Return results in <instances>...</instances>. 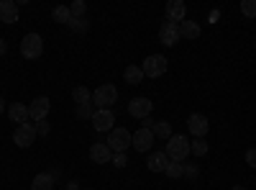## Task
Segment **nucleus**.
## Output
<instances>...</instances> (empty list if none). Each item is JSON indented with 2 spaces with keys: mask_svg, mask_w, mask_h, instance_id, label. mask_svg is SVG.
Masks as SVG:
<instances>
[{
  "mask_svg": "<svg viewBox=\"0 0 256 190\" xmlns=\"http://www.w3.org/2000/svg\"><path fill=\"white\" fill-rule=\"evenodd\" d=\"M0 113H6V100L0 98Z\"/></svg>",
  "mask_w": 256,
  "mask_h": 190,
  "instance_id": "36",
  "label": "nucleus"
},
{
  "mask_svg": "<svg viewBox=\"0 0 256 190\" xmlns=\"http://www.w3.org/2000/svg\"><path fill=\"white\" fill-rule=\"evenodd\" d=\"M246 164H251L254 170H256V149H248L246 152Z\"/></svg>",
  "mask_w": 256,
  "mask_h": 190,
  "instance_id": "33",
  "label": "nucleus"
},
{
  "mask_svg": "<svg viewBox=\"0 0 256 190\" xmlns=\"http://www.w3.org/2000/svg\"><path fill=\"white\" fill-rule=\"evenodd\" d=\"M90 121H92V126H95V131H100V134H102V131H113V129H116V126H113V123H116V116H113V111H110V108H98V111H95V116H92Z\"/></svg>",
  "mask_w": 256,
  "mask_h": 190,
  "instance_id": "10",
  "label": "nucleus"
},
{
  "mask_svg": "<svg viewBox=\"0 0 256 190\" xmlns=\"http://www.w3.org/2000/svg\"><path fill=\"white\" fill-rule=\"evenodd\" d=\"M131 139H134V134L128 131V129H113L110 134H108V144L110 146V152L113 154H126V149H128V144H131Z\"/></svg>",
  "mask_w": 256,
  "mask_h": 190,
  "instance_id": "4",
  "label": "nucleus"
},
{
  "mask_svg": "<svg viewBox=\"0 0 256 190\" xmlns=\"http://www.w3.org/2000/svg\"><path fill=\"white\" fill-rule=\"evenodd\" d=\"M84 11H88V6H84V0H74V3L70 6L72 18H84Z\"/></svg>",
  "mask_w": 256,
  "mask_h": 190,
  "instance_id": "27",
  "label": "nucleus"
},
{
  "mask_svg": "<svg viewBox=\"0 0 256 190\" xmlns=\"http://www.w3.org/2000/svg\"><path fill=\"white\" fill-rule=\"evenodd\" d=\"M164 172H166V177L180 180V177H184V164H182V162H169Z\"/></svg>",
  "mask_w": 256,
  "mask_h": 190,
  "instance_id": "24",
  "label": "nucleus"
},
{
  "mask_svg": "<svg viewBox=\"0 0 256 190\" xmlns=\"http://www.w3.org/2000/svg\"><path fill=\"white\" fill-rule=\"evenodd\" d=\"M52 18L56 21V24H72V13H70V6H56L54 11H52Z\"/></svg>",
  "mask_w": 256,
  "mask_h": 190,
  "instance_id": "21",
  "label": "nucleus"
},
{
  "mask_svg": "<svg viewBox=\"0 0 256 190\" xmlns=\"http://www.w3.org/2000/svg\"><path fill=\"white\" fill-rule=\"evenodd\" d=\"M202 34V29H200V24H198V21H182V24H180V36L182 39H198Z\"/></svg>",
  "mask_w": 256,
  "mask_h": 190,
  "instance_id": "18",
  "label": "nucleus"
},
{
  "mask_svg": "<svg viewBox=\"0 0 256 190\" xmlns=\"http://www.w3.org/2000/svg\"><path fill=\"white\" fill-rule=\"evenodd\" d=\"M82 190H90V187H82Z\"/></svg>",
  "mask_w": 256,
  "mask_h": 190,
  "instance_id": "38",
  "label": "nucleus"
},
{
  "mask_svg": "<svg viewBox=\"0 0 256 190\" xmlns=\"http://www.w3.org/2000/svg\"><path fill=\"white\" fill-rule=\"evenodd\" d=\"M8 118L13 121V123H26L28 121V105L26 103H10L8 105Z\"/></svg>",
  "mask_w": 256,
  "mask_h": 190,
  "instance_id": "17",
  "label": "nucleus"
},
{
  "mask_svg": "<svg viewBox=\"0 0 256 190\" xmlns=\"http://www.w3.org/2000/svg\"><path fill=\"white\" fill-rule=\"evenodd\" d=\"M118 100V88L110 85V82H105V85H100L95 93H92V103L95 108H110V105Z\"/></svg>",
  "mask_w": 256,
  "mask_h": 190,
  "instance_id": "5",
  "label": "nucleus"
},
{
  "mask_svg": "<svg viewBox=\"0 0 256 190\" xmlns=\"http://www.w3.org/2000/svg\"><path fill=\"white\" fill-rule=\"evenodd\" d=\"M166 157L169 162H184L190 157V139L182 136V134H172L166 139Z\"/></svg>",
  "mask_w": 256,
  "mask_h": 190,
  "instance_id": "1",
  "label": "nucleus"
},
{
  "mask_svg": "<svg viewBox=\"0 0 256 190\" xmlns=\"http://www.w3.org/2000/svg\"><path fill=\"white\" fill-rule=\"evenodd\" d=\"M154 131L152 129H144V126H141V129L134 134V139H131V146H134V149L136 152H148V149H152V144H154Z\"/></svg>",
  "mask_w": 256,
  "mask_h": 190,
  "instance_id": "12",
  "label": "nucleus"
},
{
  "mask_svg": "<svg viewBox=\"0 0 256 190\" xmlns=\"http://www.w3.org/2000/svg\"><path fill=\"white\" fill-rule=\"evenodd\" d=\"M36 136H38L36 134V123H28L26 121V123H20L18 129L13 131V144L20 146V149H28V146L36 141Z\"/></svg>",
  "mask_w": 256,
  "mask_h": 190,
  "instance_id": "6",
  "label": "nucleus"
},
{
  "mask_svg": "<svg viewBox=\"0 0 256 190\" xmlns=\"http://www.w3.org/2000/svg\"><path fill=\"white\" fill-rule=\"evenodd\" d=\"M187 16V6L182 0H169L166 3V21H174V24H182Z\"/></svg>",
  "mask_w": 256,
  "mask_h": 190,
  "instance_id": "14",
  "label": "nucleus"
},
{
  "mask_svg": "<svg viewBox=\"0 0 256 190\" xmlns=\"http://www.w3.org/2000/svg\"><path fill=\"white\" fill-rule=\"evenodd\" d=\"M72 98H74V103L77 105H84V103H92V93L84 88V85H77L74 90H72Z\"/></svg>",
  "mask_w": 256,
  "mask_h": 190,
  "instance_id": "22",
  "label": "nucleus"
},
{
  "mask_svg": "<svg viewBox=\"0 0 256 190\" xmlns=\"http://www.w3.org/2000/svg\"><path fill=\"white\" fill-rule=\"evenodd\" d=\"M49 111H52V100H49L46 95H38V98H34L31 105H28V118L36 121V123H38V121H46Z\"/></svg>",
  "mask_w": 256,
  "mask_h": 190,
  "instance_id": "7",
  "label": "nucleus"
},
{
  "mask_svg": "<svg viewBox=\"0 0 256 190\" xmlns=\"http://www.w3.org/2000/svg\"><path fill=\"white\" fill-rule=\"evenodd\" d=\"M180 24H174V21H162V26H159V41L164 47H174L177 41H180Z\"/></svg>",
  "mask_w": 256,
  "mask_h": 190,
  "instance_id": "8",
  "label": "nucleus"
},
{
  "mask_svg": "<svg viewBox=\"0 0 256 190\" xmlns=\"http://www.w3.org/2000/svg\"><path fill=\"white\" fill-rule=\"evenodd\" d=\"M190 152L195 154V157H205V154H208V141H205V139L190 141Z\"/></svg>",
  "mask_w": 256,
  "mask_h": 190,
  "instance_id": "25",
  "label": "nucleus"
},
{
  "mask_svg": "<svg viewBox=\"0 0 256 190\" xmlns=\"http://www.w3.org/2000/svg\"><path fill=\"white\" fill-rule=\"evenodd\" d=\"M8 52V44H6V41H0V57H3Z\"/></svg>",
  "mask_w": 256,
  "mask_h": 190,
  "instance_id": "34",
  "label": "nucleus"
},
{
  "mask_svg": "<svg viewBox=\"0 0 256 190\" xmlns=\"http://www.w3.org/2000/svg\"><path fill=\"white\" fill-rule=\"evenodd\" d=\"M0 21H3V24H16L18 21V3H13V0H0Z\"/></svg>",
  "mask_w": 256,
  "mask_h": 190,
  "instance_id": "16",
  "label": "nucleus"
},
{
  "mask_svg": "<svg viewBox=\"0 0 256 190\" xmlns=\"http://www.w3.org/2000/svg\"><path fill=\"white\" fill-rule=\"evenodd\" d=\"M67 190H80V185H77V182H70V185H67Z\"/></svg>",
  "mask_w": 256,
  "mask_h": 190,
  "instance_id": "35",
  "label": "nucleus"
},
{
  "mask_svg": "<svg viewBox=\"0 0 256 190\" xmlns=\"http://www.w3.org/2000/svg\"><path fill=\"white\" fill-rule=\"evenodd\" d=\"M74 31H88L90 29V24H88V21H84V18H72V24H70Z\"/></svg>",
  "mask_w": 256,
  "mask_h": 190,
  "instance_id": "29",
  "label": "nucleus"
},
{
  "mask_svg": "<svg viewBox=\"0 0 256 190\" xmlns=\"http://www.w3.org/2000/svg\"><path fill=\"white\" fill-rule=\"evenodd\" d=\"M198 172L200 170H198L195 164H184V177H198Z\"/></svg>",
  "mask_w": 256,
  "mask_h": 190,
  "instance_id": "32",
  "label": "nucleus"
},
{
  "mask_svg": "<svg viewBox=\"0 0 256 190\" xmlns=\"http://www.w3.org/2000/svg\"><path fill=\"white\" fill-rule=\"evenodd\" d=\"M90 159L95 164H110L113 162V152H110V146L105 144V141H95L90 146Z\"/></svg>",
  "mask_w": 256,
  "mask_h": 190,
  "instance_id": "13",
  "label": "nucleus"
},
{
  "mask_svg": "<svg viewBox=\"0 0 256 190\" xmlns=\"http://www.w3.org/2000/svg\"><path fill=\"white\" fill-rule=\"evenodd\" d=\"M187 129L195 139H205V134L210 131V121L202 116V113H190L187 118Z\"/></svg>",
  "mask_w": 256,
  "mask_h": 190,
  "instance_id": "11",
  "label": "nucleus"
},
{
  "mask_svg": "<svg viewBox=\"0 0 256 190\" xmlns=\"http://www.w3.org/2000/svg\"><path fill=\"white\" fill-rule=\"evenodd\" d=\"M152 111H154V103L148 98H134L131 103H128V116H131V118L144 121V118L152 116Z\"/></svg>",
  "mask_w": 256,
  "mask_h": 190,
  "instance_id": "9",
  "label": "nucleus"
},
{
  "mask_svg": "<svg viewBox=\"0 0 256 190\" xmlns=\"http://www.w3.org/2000/svg\"><path fill=\"white\" fill-rule=\"evenodd\" d=\"M152 131H154V136H159V139H169V136H172V123H169V121H156V123L152 126Z\"/></svg>",
  "mask_w": 256,
  "mask_h": 190,
  "instance_id": "23",
  "label": "nucleus"
},
{
  "mask_svg": "<svg viewBox=\"0 0 256 190\" xmlns=\"http://www.w3.org/2000/svg\"><path fill=\"white\" fill-rule=\"evenodd\" d=\"M241 13L246 18H256V0H244V3H241Z\"/></svg>",
  "mask_w": 256,
  "mask_h": 190,
  "instance_id": "28",
  "label": "nucleus"
},
{
  "mask_svg": "<svg viewBox=\"0 0 256 190\" xmlns=\"http://www.w3.org/2000/svg\"><path fill=\"white\" fill-rule=\"evenodd\" d=\"M166 67H169V62H166L164 54H148L144 59V65H141L144 77H162L166 72Z\"/></svg>",
  "mask_w": 256,
  "mask_h": 190,
  "instance_id": "3",
  "label": "nucleus"
},
{
  "mask_svg": "<svg viewBox=\"0 0 256 190\" xmlns=\"http://www.w3.org/2000/svg\"><path fill=\"white\" fill-rule=\"evenodd\" d=\"M113 167H126L128 164V157L126 154H113V162H110Z\"/></svg>",
  "mask_w": 256,
  "mask_h": 190,
  "instance_id": "30",
  "label": "nucleus"
},
{
  "mask_svg": "<svg viewBox=\"0 0 256 190\" xmlns=\"http://www.w3.org/2000/svg\"><path fill=\"white\" fill-rule=\"evenodd\" d=\"M95 103H84V105H77V116L80 118H92L95 116Z\"/></svg>",
  "mask_w": 256,
  "mask_h": 190,
  "instance_id": "26",
  "label": "nucleus"
},
{
  "mask_svg": "<svg viewBox=\"0 0 256 190\" xmlns=\"http://www.w3.org/2000/svg\"><path fill=\"white\" fill-rule=\"evenodd\" d=\"M123 77H126L128 85H141V82H144V70L136 67V65H128L126 72H123Z\"/></svg>",
  "mask_w": 256,
  "mask_h": 190,
  "instance_id": "20",
  "label": "nucleus"
},
{
  "mask_svg": "<svg viewBox=\"0 0 256 190\" xmlns=\"http://www.w3.org/2000/svg\"><path fill=\"white\" fill-rule=\"evenodd\" d=\"M20 54H24L26 59H38L41 54H44V39H41L38 34H26L24 39H20Z\"/></svg>",
  "mask_w": 256,
  "mask_h": 190,
  "instance_id": "2",
  "label": "nucleus"
},
{
  "mask_svg": "<svg viewBox=\"0 0 256 190\" xmlns=\"http://www.w3.org/2000/svg\"><path fill=\"white\" fill-rule=\"evenodd\" d=\"M230 190H246V187L244 185H236V187H230Z\"/></svg>",
  "mask_w": 256,
  "mask_h": 190,
  "instance_id": "37",
  "label": "nucleus"
},
{
  "mask_svg": "<svg viewBox=\"0 0 256 190\" xmlns=\"http://www.w3.org/2000/svg\"><path fill=\"white\" fill-rule=\"evenodd\" d=\"M36 134H38V136H46V134H49V123H46V121H38V123H36Z\"/></svg>",
  "mask_w": 256,
  "mask_h": 190,
  "instance_id": "31",
  "label": "nucleus"
},
{
  "mask_svg": "<svg viewBox=\"0 0 256 190\" xmlns=\"http://www.w3.org/2000/svg\"><path fill=\"white\" fill-rule=\"evenodd\" d=\"M166 164H169L166 152H152V154H148V159H146L148 172H164V170H166Z\"/></svg>",
  "mask_w": 256,
  "mask_h": 190,
  "instance_id": "15",
  "label": "nucleus"
},
{
  "mask_svg": "<svg viewBox=\"0 0 256 190\" xmlns=\"http://www.w3.org/2000/svg\"><path fill=\"white\" fill-rule=\"evenodd\" d=\"M54 187V172H38L31 182V190H52Z\"/></svg>",
  "mask_w": 256,
  "mask_h": 190,
  "instance_id": "19",
  "label": "nucleus"
}]
</instances>
